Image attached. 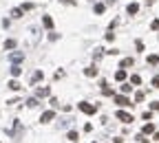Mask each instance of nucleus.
Returning a JSON list of instances; mask_svg holds the SVG:
<instances>
[{"instance_id":"nucleus-17","label":"nucleus","mask_w":159,"mask_h":143,"mask_svg":"<svg viewBox=\"0 0 159 143\" xmlns=\"http://www.w3.org/2000/svg\"><path fill=\"white\" fill-rule=\"evenodd\" d=\"M126 66H133V57H126V60H122V68Z\"/></svg>"},{"instance_id":"nucleus-6","label":"nucleus","mask_w":159,"mask_h":143,"mask_svg":"<svg viewBox=\"0 0 159 143\" xmlns=\"http://www.w3.org/2000/svg\"><path fill=\"white\" fill-rule=\"evenodd\" d=\"M42 24L47 29H53V18H51V15H42Z\"/></svg>"},{"instance_id":"nucleus-19","label":"nucleus","mask_w":159,"mask_h":143,"mask_svg":"<svg viewBox=\"0 0 159 143\" xmlns=\"http://www.w3.org/2000/svg\"><path fill=\"white\" fill-rule=\"evenodd\" d=\"M66 139H69V141H77V139H80V136H77V132H73V130H71V132H69V134H66Z\"/></svg>"},{"instance_id":"nucleus-15","label":"nucleus","mask_w":159,"mask_h":143,"mask_svg":"<svg viewBox=\"0 0 159 143\" xmlns=\"http://www.w3.org/2000/svg\"><path fill=\"white\" fill-rule=\"evenodd\" d=\"M22 13H25L22 9H11V18H22Z\"/></svg>"},{"instance_id":"nucleus-1","label":"nucleus","mask_w":159,"mask_h":143,"mask_svg":"<svg viewBox=\"0 0 159 143\" xmlns=\"http://www.w3.org/2000/svg\"><path fill=\"white\" fill-rule=\"evenodd\" d=\"M77 108H80V110H82L84 114H95V112H97V106L88 104V101H80V104H77Z\"/></svg>"},{"instance_id":"nucleus-9","label":"nucleus","mask_w":159,"mask_h":143,"mask_svg":"<svg viewBox=\"0 0 159 143\" xmlns=\"http://www.w3.org/2000/svg\"><path fill=\"white\" fill-rule=\"evenodd\" d=\"M11 75H13V77H20V75H22V66L13 64V66H11Z\"/></svg>"},{"instance_id":"nucleus-21","label":"nucleus","mask_w":159,"mask_h":143,"mask_svg":"<svg viewBox=\"0 0 159 143\" xmlns=\"http://www.w3.org/2000/svg\"><path fill=\"white\" fill-rule=\"evenodd\" d=\"M130 90H133V86H130V84H124V86H122V93H124V95L130 93Z\"/></svg>"},{"instance_id":"nucleus-28","label":"nucleus","mask_w":159,"mask_h":143,"mask_svg":"<svg viewBox=\"0 0 159 143\" xmlns=\"http://www.w3.org/2000/svg\"><path fill=\"white\" fill-rule=\"evenodd\" d=\"M152 86H155V88H159V75H157L155 79H152Z\"/></svg>"},{"instance_id":"nucleus-2","label":"nucleus","mask_w":159,"mask_h":143,"mask_svg":"<svg viewBox=\"0 0 159 143\" xmlns=\"http://www.w3.org/2000/svg\"><path fill=\"white\" fill-rule=\"evenodd\" d=\"M115 117L119 119V121H124V123H133V114H128V112H124V110H117Z\"/></svg>"},{"instance_id":"nucleus-20","label":"nucleus","mask_w":159,"mask_h":143,"mask_svg":"<svg viewBox=\"0 0 159 143\" xmlns=\"http://www.w3.org/2000/svg\"><path fill=\"white\" fill-rule=\"evenodd\" d=\"M95 13H104V4H102V2L95 4Z\"/></svg>"},{"instance_id":"nucleus-22","label":"nucleus","mask_w":159,"mask_h":143,"mask_svg":"<svg viewBox=\"0 0 159 143\" xmlns=\"http://www.w3.org/2000/svg\"><path fill=\"white\" fill-rule=\"evenodd\" d=\"M27 106H29V108H36V106H38V99H36V97L29 99V101H27Z\"/></svg>"},{"instance_id":"nucleus-26","label":"nucleus","mask_w":159,"mask_h":143,"mask_svg":"<svg viewBox=\"0 0 159 143\" xmlns=\"http://www.w3.org/2000/svg\"><path fill=\"white\" fill-rule=\"evenodd\" d=\"M135 101H137V104H139V101H144V93H137V95H135Z\"/></svg>"},{"instance_id":"nucleus-11","label":"nucleus","mask_w":159,"mask_h":143,"mask_svg":"<svg viewBox=\"0 0 159 143\" xmlns=\"http://www.w3.org/2000/svg\"><path fill=\"white\" fill-rule=\"evenodd\" d=\"M115 79H117V82H124V79H126V71H124V68H119V71L115 73Z\"/></svg>"},{"instance_id":"nucleus-13","label":"nucleus","mask_w":159,"mask_h":143,"mask_svg":"<svg viewBox=\"0 0 159 143\" xmlns=\"http://www.w3.org/2000/svg\"><path fill=\"white\" fill-rule=\"evenodd\" d=\"M7 86H9L11 90H20V82H18V79H11V82H9Z\"/></svg>"},{"instance_id":"nucleus-30","label":"nucleus","mask_w":159,"mask_h":143,"mask_svg":"<svg viewBox=\"0 0 159 143\" xmlns=\"http://www.w3.org/2000/svg\"><path fill=\"white\" fill-rule=\"evenodd\" d=\"M155 139H157V141H159V132H157V134H155Z\"/></svg>"},{"instance_id":"nucleus-4","label":"nucleus","mask_w":159,"mask_h":143,"mask_svg":"<svg viewBox=\"0 0 159 143\" xmlns=\"http://www.w3.org/2000/svg\"><path fill=\"white\" fill-rule=\"evenodd\" d=\"M9 60L13 62V64H18V62L25 60V53H20V51H18V53H11V55H9Z\"/></svg>"},{"instance_id":"nucleus-24","label":"nucleus","mask_w":159,"mask_h":143,"mask_svg":"<svg viewBox=\"0 0 159 143\" xmlns=\"http://www.w3.org/2000/svg\"><path fill=\"white\" fill-rule=\"evenodd\" d=\"M20 9H22V11H31V9H33V4H31V2H27V4H22Z\"/></svg>"},{"instance_id":"nucleus-18","label":"nucleus","mask_w":159,"mask_h":143,"mask_svg":"<svg viewBox=\"0 0 159 143\" xmlns=\"http://www.w3.org/2000/svg\"><path fill=\"white\" fill-rule=\"evenodd\" d=\"M148 64H159V55H148Z\"/></svg>"},{"instance_id":"nucleus-25","label":"nucleus","mask_w":159,"mask_h":143,"mask_svg":"<svg viewBox=\"0 0 159 143\" xmlns=\"http://www.w3.org/2000/svg\"><path fill=\"white\" fill-rule=\"evenodd\" d=\"M152 31H159V20H152V24H150Z\"/></svg>"},{"instance_id":"nucleus-12","label":"nucleus","mask_w":159,"mask_h":143,"mask_svg":"<svg viewBox=\"0 0 159 143\" xmlns=\"http://www.w3.org/2000/svg\"><path fill=\"white\" fill-rule=\"evenodd\" d=\"M126 11H128V13H137V11H139V4H137V2H130L128 7H126Z\"/></svg>"},{"instance_id":"nucleus-14","label":"nucleus","mask_w":159,"mask_h":143,"mask_svg":"<svg viewBox=\"0 0 159 143\" xmlns=\"http://www.w3.org/2000/svg\"><path fill=\"white\" fill-rule=\"evenodd\" d=\"M36 95H38V97H49V95H51V90H49V88H38V93H36Z\"/></svg>"},{"instance_id":"nucleus-8","label":"nucleus","mask_w":159,"mask_h":143,"mask_svg":"<svg viewBox=\"0 0 159 143\" xmlns=\"http://www.w3.org/2000/svg\"><path fill=\"white\" fill-rule=\"evenodd\" d=\"M84 75H86V77H97V68H95V66H88L86 71H84Z\"/></svg>"},{"instance_id":"nucleus-16","label":"nucleus","mask_w":159,"mask_h":143,"mask_svg":"<svg viewBox=\"0 0 159 143\" xmlns=\"http://www.w3.org/2000/svg\"><path fill=\"white\" fill-rule=\"evenodd\" d=\"M7 49H16V40H4V51Z\"/></svg>"},{"instance_id":"nucleus-10","label":"nucleus","mask_w":159,"mask_h":143,"mask_svg":"<svg viewBox=\"0 0 159 143\" xmlns=\"http://www.w3.org/2000/svg\"><path fill=\"white\" fill-rule=\"evenodd\" d=\"M141 132H144V134H152V132H155V125H152V123H146L144 128H141Z\"/></svg>"},{"instance_id":"nucleus-5","label":"nucleus","mask_w":159,"mask_h":143,"mask_svg":"<svg viewBox=\"0 0 159 143\" xmlns=\"http://www.w3.org/2000/svg\"><path fill=\"white\" fill-rule=\"evenodd\" d=\"M115 101H117L119 106H130V99H128L126 95H117V97H115Z\"/></svg>"},{"instance_id":"nucleus-27","label":"nucleus","mask_w":159,"mask_h":143,"mask_svg":"<svg viewBox=\"0 0 159 143\" xmlns=\"http://www.w3.org/2000/svg\"><path fill=\"white\" fill-rule=\"evenodd\" d=\"M150 108H152V110H159V101H152V104H150Z\"/></svg>"},{"instance_id":"nucleus-7","label":"nucleus","mask_w":159,"mask_h":143,"mask_svg":"<svg viewBox=\"0 0 159 143\" xmlns=\"http://www.w3.org/2000/svg\"><path fill=\"white\" fill-rule=\"evenodd\" d=\"M42 77H44V73H42V71H36V73L31 75V84H38V82H40Z\"/></svg>"},{"instance_id":"nucleus-3","label":"nucleus","mask_w":159,"mask_h":143,"mask_svg":"<svg viewBox=\"0 0 159 143\" xmlns=\"http://www.w3.org/2000/svg\"><path fill=\"white\" fill-rule=\"evenodd\" d=\"M53 117H55V112H53V110H47V112H42V117H40V121H42V123H49V121H51Z\"/></svg>"},{"instance_id":"nucleus-29","label":"nucleus","mask_w":159,"mask_h":143,"mask_svg":"<svg viewBox=\"0 0 159 143\" xmlns=\"http://www.w3.org/2000/svg\"><path fill=\"white\" fill-rule=\"evenodd\" d=\"M64 2H66V4H75V0H64Z\"/></svg>"},{"instance_id":"nucleus-23","label":"nucleus","mask_w":159,"mask_h":143,"mask_svg":"<svg viewBox=\"0 0 159 143\" xmlns=\"http://www.w3.org/2000/svg\"><path fill=\"white\" fill-rule=\"evenodd\" d=\"M130 82L137 86V84H141V77H139V75H133V77H130Z\"/></svg>"}]
</instances>
